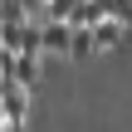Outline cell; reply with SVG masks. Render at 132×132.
<instances>
[{
  "label": "cell",
  "mask_w": 132,
  "mask_h": 132,
  "mask_svg": "<svg viewBox=\"0 0 132 132\" xmlns=\"http://www.w3.org/2000/svg\"><path fill=\"white\" fill-rule=\"evenodd\" d=\"M0 98H5V127L20 132L24 122H29V88H20V83H0Z\"/></svg>",
  "instance_id": "1"
},
{
  "label": "cell",
  "mask_w": 132,
  "mask_h": 132,
  "mask_svg": "<svg viewBox=\"0 0 132 132\" xmlns=\"http://www.w3.org/2000/svg\"><path fill=\"white\" fill-rule=\"evenodd\" d=\"M39 39H44V49H49V54H69V49H73V29H69L64 20H44Z\"/></svg>",
  "instance_id": "2"
},
{
  "label": "cell",
  "mask_w": 132,
  "mask_h": 132,
  "mask_svg": "<svg viewBox=\"0 0 132 132\" xmlns=\"http://www.w3.org/2000/svg\"><path fill=\"white\" fill-rule=\"evenodd\" d=\"M34 78H39V54H15V69H10V83L29 88Z\"/></svg>",
  "instance_id": "3"
},
{
  "label": "cell",
  "mask_w": 132,
  "mask_h": 132,
  "mask_svg": "<svg viewBox=\"0 0 132 132\" xmlns=\"http://www.w3.org/2000/svg\"><path fill=\"white\" fill-rule=\"evenodd\" d=\"M122 34H127V24H118V20H103V24L93 29V44H98V49H118V44H122Z\"/></svg>",
  "instance_id": "4"
}]
</instances>
